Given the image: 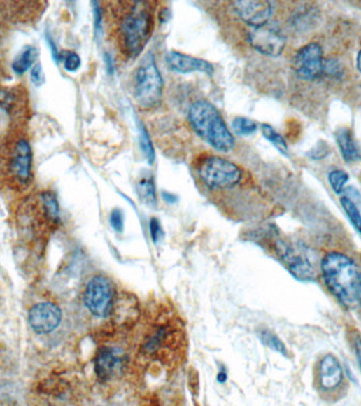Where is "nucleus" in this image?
Returning a JSON list of instances; mask_svg holds the SVG:
<instances>
[{
  "label": "nucleus",
  "mask_w": 361,
  "mask_h": 406,
  "mask_svg": "<svg viewBox=\"0 0 361 406\" xmlns=\"http://www.w3.org/2000/svg\"><path fill=\"white\" fill-rule=\"evenodd\" d=\"M118 11V41L120 49L130 59L138 57L155 28V4L150 1L116 3Z\"/></svg>",
  "instance_id": "f257e3e1"
},
{
  "label": "nucleus",
  "mask_w": 361,
  "mask_h": 406,
  "mask_svg": "<svg viewBox=\"0 0 361 406\" xmlns=\"http://www.w3.org/2000/svg\"><path fill=\"white\" fill-rule=\"evenodd\" d=\"M321 273L327 289L344 304L357 302L359 271L355 262L342 253L331 252L321 262Z\"/></svg>",
  "instance_id": "f03ea898"
},
{
  "label": "nucleus",
  "mask_w": 361,
  "mask_h": 406,
  "mask_svg": "<svg viewBox=\"0 0 361 406\" xmlns=\"http://www.w3.org/2000/svg\"><path fill=\"white\" fill-rule=\"evenodd\" d=\"M194 132L218 150L227 153L234 145L230 134L218 109L207 101H198L190 107L188 113Z\"/></svg>",
  "instance_id": "7ed1b4c3"
},
{
  "label": "nucleus",
  "mask_w": 361,
  "mask_h": 406,
  "mask_svg": "<svg viewBox=\"0 0 361 406\" xmlns=\"http://www.w3.org/2000/svg\"><path fill=\"white\" fill-rule=\"evenodd\" d=\"M134 91L136 101L145 108H153L161 102L163 80L151 55L146 57L136 71Z\"/></svg>",
  "instance_id": "20e7f679"
},
{
  "label": "nucleus",
  "mask_w": 361,
  "mask_h": 406,
  "mask_svg": "<svg viewBox=\"0 0 361 406\" xmlns=\"http://www.w3.org/2000/svg\"><path fill=\"white\" fill-rule=\"evenodd\" d=\"M199 176L211 188H232L241 179L238 165L221 157H209L199 167Z\"/></svg>",
  "instance_id": "39448f33"
},
{
  "label": "nucleus",
  "mask_w": 361,
  "mask_h": 406,
  "mask_svg": "<svg viewBox=\"0 0 361 406\" xmlns=\"http://www.w3.org/2000/svg\"><path fill=\"white\" fill-rule=\"evenodd\" d=\"M87 309L97 318H107L112 314L115 302V291L109 279L95 276L89 281L84 294Z\"/></svg>",
  "instance_id": "423d86ee"
},
{
  "label": "nucleus",
  "mask_w": 361,
  "mask_h": 406,
  "mask_svg": "<svg viewBox=\"0 0 361 406\" xmlns=\"http://www.w3.org/2000/svg\"><path fill=\"white\" fill-rule=\"evenodd\" d=\"M325 69L323 49L316 43H311L299 50L294 57V70L301 80L318 78Z\"/></svg>",
  "instance_id": "0eeeda50"
},
{
  "label": "nucleus",
  "mask_w": 361,
  "mask_h": 406,
  "mask_svg": "<svg viewBox=\"0 0 361 406\" xmlns=\"http://www.w3.org/2000/svg\"><path fill=\"white\" fill-rule=\"evenodd\" d=\"M248 41L254 49L267 57L281 55L286 43L283 33L269 24L255 28L248 35Z\"/></svg>",
  "instance_id": "6e6552de"
},
{
  "label": "nucleus",
  "mask_w": 361,
  "mask_h": 406,
  "mask_svg": "<svg viewBox=\"0 0 361 406\" xmlns=\"http://www.w3.org/2000/svg\"><path fill=\"white\" fill-rule=\"evenodd\" d=\"M278 255L288 267L290 272L301 281L314 279V269L304 253L294 248L292 244L279 241L277 244Z\"/></svg>",
  "instance_id": "1a4fd4ad"
},
{
  "label": "nucleus",
  "mask_w": 361,
  "mask_h": 406,
  "mask_svg": "<svg viewBox=\"0 0 361 406\" xmlns=\"http://www.w3.org/2000/svg\"><path fill=\"white\" fill-rule=\"evenodd\" d=\"M234 11L246 24L260 28L269 22L273 13V7L269 1L263 0H244L232 3Z\"/></svg>",
  "instance_id": "9d476101"
},
{
  "label": "nucleus",
  "mask_w": 361,
  "mask_h": 406,
  "mask_svg": "<svg viewBox=\"0 0 361 406\" xmlns=\"http://www.w3.org/2000/svg\"><path fill=\"white\" fill-rule=\"evenodd\" d=\"M62 321V312L55 304L41 302L35 304L29 314L31 328L39 335H47L57 328Z\"/></svg>",
  "instance_id": "9b49d317"
},
{
  "label": "nucleus",
  "mask_w": 361,
  "mask_h": 406,
  "mask_svg": "<svg viewBox=\"0 0 361 406\" xmlns=\"http://www.w3.org/2000/svg\"><path fill=\"white\" fill-rule=\"evenodd\" d=\"M319 386L323 391H333L339 388L344 381V370L337 358L327 354L321 359L318 372Z\"/></svg>",
  "instance_id": "f8f14e48"
},
{
  "label": "nucleus",
  "mask_w": 361,
  "mask_h": 406,
  "mask_svg": "<svg viewBox=\"0 0 361 406\" xmlns=\"http://www.w3.org/2000/svg\"><path fill=\"white\" fill-rule=\"evenodd\" d=\"M122 364V357L118 349L103 348L97 354L95 359V374L101 382H107L113 378L116 370Z\"/></svg>",
  "instance_id": "ddd939ff"
},
{
  "label": "nucleus",
  "mask_w": 361,
  "mask_h": 406,
  "mask_svg": "<svg viewBox=\"0 0 361 406\" xmlns=\"http://www.w3.org/2000/svg\"><path fill=\"white\" fill-rule=\"evenodd\" d=\"M167 64L170 69L180 74L200 71L211 74L213 72V65L208 62L174 51L168 53Z\"/></svg>",
  "instance_id": "4468645a"
},
{
  "label": "nucleus",
  "mask_w": 361,
  "mask_h": 406,
  "mask_svg": "<svg viewBox=\"0 0 361 406\" xmlns=\"http://www.w3.org/2000/svg\"><path fill=\"white\" fill-rule=\"evenodd\" d=\"M11 164L12 171L20 181L24 183L29 181L31 177V169H32V151L27 141L20 140L16 145Z\"/></svg>",
  "instance_id": "2eb2a0df"
},
{
  "label": "nucleus",
  "mask_w": 361,
  "mask_h": 406,
  "mask_svg": "<svg viewBox=\"0 0 361 406\" xmlns=\"http://www.w3.org/2000/svg\"><path fill=\"white\" fill-rule=\"evenodd\" d=\"M338 146L341 151L342 157L346 162H355L360 158L358 147L348 130H339L336 134Z\"/></svg>",
  "instance_id": "dca6fc26"
},
{
  "label": "nucleus",
  "mask_w": 361,
  "mask_h": 406,
  "mask_svg": "<svg viewBox=\"0 0 361 406\" xmlns=\"http://www.w3.org/2000/svg\"><path fill=\"white\" fill-rule=\"evenodd\" d=\"M37 55H38V53H37L36 48L32 47V46H28V47L24 48L22 52L14 59L13 65H12L14 72L18 76H22V74H26L32 67L35 59H37Z\"/></svg>",
  "instance_id": "f3484780"
},
{
  "label": "nucleus",
  "mask_w": 361,
  "mask_h": 406,
  "mask_svg": "<svg viewBox=\"0 0 361 406\" xmlns=\"http://www.w3.org/2000/svg\"><path fill=\"white\" fill-rule=\"evenodd\" d=\"M138 192L145 204L149 206H155L157 196H155V181L153 177L144 178L139 182Z\"/></svg>",
  "instance_id": "a211bd4d"
},
{
  "label": "nucleus",
  "mask_w": 361,
  "mask_h": 406,
  "mask_svg": "<svg viewBox=\"0 0 361 406\" xmlns=\"http://www.w3.org/2000/svg\"><path fill=\"white\" fill-rule=\"evenodd\" d=\"M340 202H341L342 208H344L348 218L350 219L353 227H355V230L358 233L361 234V214L356 204H355V202H353L352 199L346 196L340 199Z\"/></svg>",
  "instance_id": "6ab92c4d"
},
{
  "label": "nucleus",
  "mask_w": 361,
  "mask_h": 406,
  "mask_svg": "<svg viewBox=\"0 0 361 406\" xmlns=\"http://www.w3.org/2000/svg\"><path fill=\"white\" fill-rule=\"evenodd\" d=\"M43 208H45V214L50 219L58 220L59 218V206H58L57 199L55 195L51 192H45L41 195Z\"/></svg>",
  "instance_id": "aec40b11"
},
{
  "label": "nucleus",
  "mask_w": 361,
  "mask_h": 406,
  "mask_svg": "<svg viewBox=\"0 0 361 406\" xmlns=\"http://www.w3.org/2000/svg\"><path fill=\"white\" fill-rule=\"evenodd\" d=\"M261 341L263 342L265 346L271 348V349L275 350V351L279 352L282 356H288V350H286V346L284 345L283 342L275 335V333L271 332L269 330L262 331L260 335Z\"/></svg>",
  "instance_id": "412c9836"
},
{
  "label": "nucleus",
  "mask_w": 361,
  "mask_h": 406,
  "mask_svg": "<svg viewBox=\"0 0 361 406\" xmlns=\"http://www.w3.org/2000/svg\"><path fill=\"white\" fill-rule=\"evenodd\" d=\"M262 132L263 136L269 141V142L273 143L274 146L278 149V150L281 151L282 154L288 155V145H286L284 139L274 130L271 126L269 125H262Z\"/></svg>",
  "instance_id": "4be33fe9"
},
{
  "label": "nucleus",
  "mask_w": 361,
  "mask_h": 406,
  "mask_svg": "<svg viewBox=\"0 0 361 406\" xmlns=\"http://www.w3.org/2000/svg\"><path fill=\"white\" fill-rule=\"evenodd\" d=\"M234 132L241 136H250L257 130V124L246 118H236L232 122Z\"/></svg>",
  "instance_id": "5701e85b"
},
{
  "label": "nucleus",
  "mask_w": 361,
  "mask_h": 406,
  "mask_svg": "<svg viewBox=\"0 0 361 406\" xmlns=\"http://www.w3.org/2000/svg\"><path fill=\"white\" fill-rule=\"evenodd\" d=\"M348 180V173L341 171V169H336V171L331 172L329 175L330 184H331V188H333L336 194L341 192Z\"/></svg>",
  "instance_id": "b1692460"
},
{
  "label": "nucleus",
  "mask_w": 361,
  "mask_h": 406,
  "mask_svg": "<svg viewBox=\"0 0 361 406\" xmlns=\"http://www.w3.org/2000/svg\"><path fill=\"white\" fill-rule=\"evenodd\" d=\"M140 143L141 148H142L145 157H146L148 162L153 164L155 162V149H153V143H151L150 138H149L144 126H141Z\"/></svg>",
  "instance_id": "393cba45"
},
{
  "label": "nucleus",
  "mask_w": 361,
  "mask_h": 406,
  "mask_svg": "<svg viewBox=\"0 0 361 406\" xmlns=\"http://www.w3.org/2000/svg\"><path fill=\"white\" fill-rule=\"evenodd\" d=\"M110 225L113 227L114 231L122 232L124 229V215L122 211L115 210L112 211L110 214Z\"/></svg>",
  "instance_id": "a878e982"
},
{
  "label": "nucleus",
  "mask_w": 361,
  "mask_h": 406,
  "mask_svg": "<svg viewBox=\"0 0 361 406\" xmlns=\"http://www.w3.org/2000/svg\"><path fill=\"white\" fill-rule=\"evenodd\" d=\"M64 64H65L66 70L68 71L74 72L80 67V57L76 53L69 52L64 59Z\"/></svg>",
  "instance_id": "bb28decb"
},
{
  "label": "nucleus",
  "mask_w": 361,
  "mask_h": 406,
  "mask_svg": "<svg viewBox=\"0 0 361 406\" xmlns=\"http://www.w3.org/2000/svg\"><path fill=\"white\" fill-rule=\"evenodd\" d=\"M149 227H150L151 238H153V242L157 244L160 240L163 238V230H162L161 223L159 220L155 218H153L149 223Z\"/></svg>",
  "instance_id": "cd10ccee"
},
{
  "label": "nucleus",
  "mask_w": 361,
  "mask_h": 406,
  "mask_svg": "<svg viewBox=\"0 0 361 406\" xmlns=\"http://www.w3.org/2000/svg\"><path fill=\"white\" fill-rule=\"evenodd\" d=\"M32 82L34 83L36 86H41V84L43 83V69H41V64H37V65L34 66V68L32 69Z\"/></svg>",
  "instance_id": "c85d7f7f"
},
{
  "label": "nucleus",
  "mask_w": 361,
  "mask_h": 406,
  "mask_svg": "<svg viewBox=\"0 0 361 406\" xmlns=\"http://www.w3.org/2000/svg\"><path fill=\"white\" fill-rule=\"evenodd\" d=\"M355 354H356L357 361L361 370V337L355 339Z\"/></svg>",
  "instance_id": "c756f323"
},
{
  "label": "nucleus",
  "mask_w": 361,
  "mask_h": 406,
  "mask_svg": "<svg viewBox=\"0 0 361 406\" xmlns=\"http://www.w3.org/2000/svg\"><path fill=\"white\" fill-rule=\"evenodd\" d=\"M226 380H227V374H226L225 370L222 368V370H220L219 374H218L217 381L220 384H223V383L226 382Z\"/></svg>",
  "instance_id": "7c9ffc66"
},
{
  "label": "nucleus",
  "mask_w": 361,
  "mask_h": 406,
  "mask_svg": "<svg viewBox=\"0 0 361 406\" xmlns=\"http://www.w3.org/2000/svg\"><path fill=\"white\" fill-rule=\"evenodd\" d=\"M164 200L167 201L168 203H174L178 198H176L174 195L168 194V192H164L163 194Z\"/></svg>",
  "instance_id": "2f4dec72"
},
{
  "label": "nucleus",
  "mask_w": 361,
  "mask_h": 406,
  "mask_svg": "<svg viewBox=\"0 0 361 406\" xmlns=\"http://www.w3.org/2000/svg\"><path fill=\"white\" fill-rule=\"evenodd\" d=\"M357 300L361 302V272L359 273L358 284H357V292H356Z\"/></svg>",
  "instance_id": "473e14b6"
},
{
  "label": "nucleus",
  "mask_w": 361,
  "mask_h": 406,
  "mask_svg": "<svg viewBox=\"0 0 361 406\" xmlns=\"http://www.w3.org/2000/svg\"><path fill=\"white\" fill-rule=\"evenodd\" d=\"M357 68H358L359 72L361 74V50L359 51L358 55H357Z\"/></svg>",
  "instance_id": "72a5a7b5"
}]
</instances>
